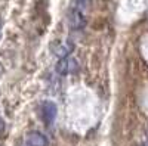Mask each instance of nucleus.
Listing matches in <instances>:
<instances>
[{
  "mask_svg": "<svg viewBox=\"0 0 148 146\" xmlns=\"http://www.w3.org/2000/svg\"><path fill=\"white\" fill-rule=\"evenodd\" d=\"M27 146H47V140L42 133L30 131L27 134Z\"/></svg>",
  "mask_w": 148,
  "mask_h": 146,
  "instance_id": "4",
  "label": "nucleus"
},
{
  "mask_svg": "<svg viewBox=\"0 0 148 146\" xmlns=\"http://www.w3.org/2000/svg\"><path fill=\"white\" fill-rule=\"evenodd\" d=\"M145 146H148V145H145Z\"/></svg>",
  "mask_w": 148,
  "mask_h": 146,
  "instance_id": "8",
  "label": "nucleus"
},
{
  "mask_svg": "<svg viewBox=\"0 0 148 146\" xmlns=\"http://www.w3.org/2000/svg\"><path fill=\"white\" fill-rule=\"evenodd\" d=\"M88 3H89V0H76V9L83 12L86 9V6H88Z\"/></svg>",
  "mask_w": 148,
  "mask_h": 146,
  "instance_id": "6",
  "label": "nucleus"
},
{
  "mask_svg": "<svg viewBox=\"0 0 148 146\" xmlns=\"http://www.w3.org/2000/svg\"><path fill=\"white\" fill-rule=\"evenodd\" d=\"M73 49V44L71 43H58V44H53L52 46V52L59 58V59H64L70 55Z\"/></svg>",
  "mask_w": 148,
  "mask_h": 146,
  "instance_id": "5",
  "label": "nucleus"
},
{
  "mask_svg": "<svg viewBox=\"0 0 148 146\" xmlns=\"http://www.w3.org/2000/svg\"><path fill=\"white\" fill-rule=\"evenodd\" d=\"M3 130H5V123H3V120L0 118V133H3Z\"/></svg>",
  "mask_w": 148,
  "mask_h": 146,
  "instance_id": "7",
  "label": "nucleus"
},
{
  "mask_svg": "<svg viewBox=\"0 0 148 146\" xmlns=\"http://www.w3.org/2000/svg\"><path fill=\"white\" fill-rule=\"evenodd\" d=\"M56 72L58 74H73V72L79 71V62L74 58H64L56 64Z\"/></svg>",
  "mask_w": 148,
  "mask_h": 146,
  "instance_id": "1",
  "label": "nucleus"
},
{
  "mask_svg": "<svg viewBox=\"0 0 148 146\" xmlns=\"http://www.w3.org/2000/svg\"><path fill=\"white\" fill-rule=\"evenodd\" d=\"M86 24V18L83 15V12L74 7L70 14H68V25L71 30H80L84 27Z\"/></svg>",
  "mask_w": 148,
  "mask_h": 146,
  "instance_id": "2",
  "label": "nucleus"
},
{
  "mask_svg": "<svg viewBox=\"0 0 148 146\" xmlns=\"http://www.w3.org/2000/svg\"><path fill=\"white\" fill-rule=\"evenodd\" d=\"M40 112H42V118L45 120V123L51 124L52 121L55 120V117H56L58 109H56V105H55L53 102L46 101V102H43V103H42Z\"/></svg>",
  "mask_w": 148,
  "mask_h": 146,
  "instance_id": "3",
  "label": "nucleus"
},
{
  "mask_svg": "<svg viewBox=\"0 0 148 146\" xmlns=\"http://www.w3.org/2000/svg\"><path fill=\"white\" fill-rule=\"evenodd\" d=\"M0 30H2V28H0Z\"/></svg>",
  "mask_w": 148,
  "mask_h": 146,
  "instance_id": "9",
  "label": "nucleus"
}]
</instances>
